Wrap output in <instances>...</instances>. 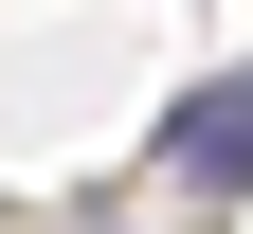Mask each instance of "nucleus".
Segmentation results:
<instances>
[{
  "instance_id": "nucleus-1",
  "label": "nucleus",
  "mask_w": 253,
  "mask_h": 234,
  "mask_svg": "<svg viewBox=\"0 0 253 234\" xmlns=\"http://www.w3.org/2000/svg\"><path fill=\"white\" fill-rule=\"evenodd\" d=\"M163 162H181L199 198H235V180H253V72H217V90H181V126H163Z\"/></svg>"
}]
</instances>
